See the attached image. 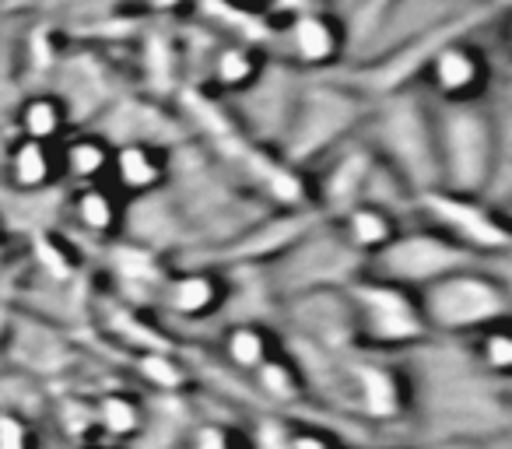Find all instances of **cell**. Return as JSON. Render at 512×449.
I'll return each instance as SVG.
<instances>
[{
  "mask_svg": "<svg viewBox=\"0 0 512 449\" xmlns=\"http://www.w3.org/2000/svg\"><path fill=\"white\" fill-rule=\"evenodd\" d=\"M190 449H228V439L221 432H214V428H207V432L197 435V442Z\"/></svg>",
  "mask_w": 512,
  "mask_h": 449,
  "instance_id": "obj_6",
  "label": "cell"
},
{
  "mask_svg": "<svg viewBox=\"0 0 512 449\" xmlns=\"http://www.w3.org/2000/svg\"><path fill=\"white\" fill-rule=\"evenodd\" d=\"M99 449H109V446H99Z\"/></svg>",
  "mask_w": 512,
  "mask_h": 449,
  "instance_id": "obj_7",
  "label": "cell"
},
{
  "mask_svg": "<svg viewBox=\"0 0 512 449\" xmlns=\"http://www.w3.org/2000/svg\"><path fill=\"white\" fill-rule=\"evenodd\" d=\"M25 435L15 418H0V449H22Z\"/></svg>",
  "mask_w": 512,
  "mask_h": 449,
  "instance_id": "obj_5",
  "label": "cell"
},
{
  "mask_svg": "<svg viewBox=\"0 0 512 449\" xmlns=\"http://www.w3.org/2000/svg\"><path fill=\"white\" fill-rule=\"evenodd\" d=\"M502 292L491 288L481 278H467V274H449V278H435L425 295V316L435 320L439 327H481V323L502 316Z\"/></svg>",
  "mask_w": 512,
  "mask_h": 449,
  "instance_id": "obj_1",
  "label": "cell"
},
{
  "mask_svg": "<svg viewBox=\"0 0 512 449\" xmlns=\"http://www.w3.org/2000/svg\"><path fill=\"white\" fill-rule=\"evenodd\" d=\"M106 428L116 435H127L137 428V411L127 404V400H109L106 404Z\"/></svg>",
  "mask_w": 512,
  "mask_h": 449,
  "instance_id": "obj_4",
  "label": "cell"
},
{
  "mask_svg": "<svg viewBox=\"0 0 512 449\" xmlns=\"http://www.w3.org/2000/svg\"><path fill=\"white\" fill-rule=\"evenodd\" d=\"M435 78H439V88H446V92H463V88L477 78L474 57H470V53H463V50L442 53L439 64H435Z\"/></svg>",
  "mask_w": 512,
  "mask_h": 449,
  "instance_id": "obj_2",
  "label": "cell"
},
{
  "mask_svg": "<svg viewBox=\"0 0 512 449\" xmlns=\"http://www.w3.org/2000/svg\"><path fill=\"white\" fill-rule=\"evenodd\" d=\"M15 172H18V179H22V183H29V186L43 183V179L50 176V162H46L43 141H29L22 151H18V155H15Z\"/></svg>",
  "mask_w": 512,
  "mask_h": 449,
  "instance_id": "obj_3",
  "label": "cell"
}]
</instances>
